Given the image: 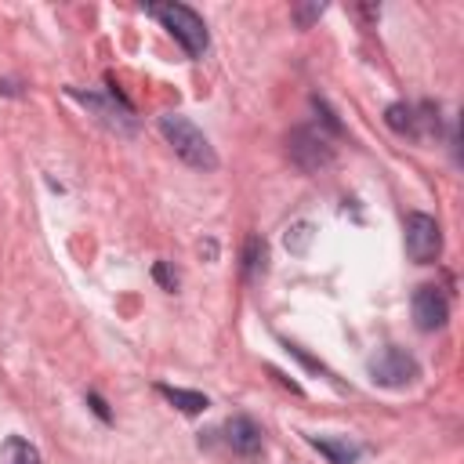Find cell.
<instances>
[{"label":"cell","instance_id":"cell-1","mask_svg":"<svg viewBox=\"0 0 464 464\" xmlns=\"http://www.w3.org/2000/svg\"><path fill=\"white\" fill-rule=\"evenodd\" d=\"M160 130H163L167 145H170L188 167H196V170H214V167H218V156H214L207 134H203L188 116H181V112H163V116H160Z\"/></svg>","mask_w":464,"mask_h":464},{"label":"cell","instance_id":"cell-2","mask_svg":"<svg viewBox=\"0 0 464 464\" xmlns=\"http://www.w3.org/2000/svg\"><path fill=\"white\" fill-rule=\"evenodd\" d=\"M145 14L160 18L163 29L185 47L188 58H199V54L207 51L210 33H207V22H203L192 7H185V4H145Z\"/></svg>","mask_w":464,"mask_h":464},{"label":"cell","instance_id":"cell-3","mask_svg":"<svg viewBox=\"0 0 464 464\" xmlns=\"http://www.w3.org/2000/svg\"><path fill=\"white\" fill-rule=\"evenodd\" d=\"M366 373H370V381L381 384V388H406V384H413V381L420 377V366H417V359H413L410 352L388 344V348H381V352L370 355Z\"/></svg>","mask_w":464,"mask_h":464},{"label":"cell","instance_id":"cell-4","mask_svg":"<svg viewBox=\"0 0 464 464\" xmlns=\"http://www.w3.org/2000/svg\"><path fill=\"white\" fill-rule=\"evenodd\" d=\"M286 152H290L294 167L304 170V174H315V170H323V167L334 163V145L315 127H294L290 138H286Z\"/></svg>","mask_w":464,"mask_h":464},{"label":"cell","instance_id":"cell-5","mask_svg":"<svg viewBox=\"0 0 464 464\" xmlns=\"http://www.w3.org/2000/svg\"><path fill=\"white\" fill-rule=\"evenodd\" d=\"M406 254L417 265H431L442 254V228L431 214L424 210L406 214Z\"/></svg>","mask_w":464,"mask_h":464},{"label":"cell","instance_id":"cell-6","mask_svg":"<svg viewBox=\"0 0 464 464\" xmlns=\"http://www.w3.org/2000/svg\"><path fill=\"white\" fill-rule=\"evenodd\" d=\"M410 308H413V323H417V330H424V334L442 330L446 319H450V301H446V294H442L439 286H431V283H424V286L413 290Z\"/></svg>","mask_w":464,"mask_h":464},{"label":"cell","instance_id":"cell-7","mask_svg":"<svg viewBox=\"0 0 464 464\" xmlns=\"http://www.w3.org/2000/svg\"><path fill=\"white\" fill-rule=\"evenodd\" d=\"M69 98L91 105V109L98 112V120H105V123L116 127V130H130V127H134V120H130V105L120 98V91H109V98H102V94H83V91L69 87Z\"/></svg>","mask_w":464,"mask_h":464},{"label":"cell","instance_id":"cell-8","mask_svg":"<svg viewBox=\"0 0 464 464\" xmlns=\"http://www.w3.org/2000/svg\"><path fill=\"white\" fill-rule=\"evenodd\" d=\"M225 442H228L239 457H257L261 446H265L257 420H254V417H243V413L228 417V424H225Z\"/></svg>","mask_w":464,"mask_h":464},{"label":"cell","instance_id":"cell-9","mask_svg":"<svg viewBox=\"0 0 464 464\" xmlns=\"http://www.w3.org/2000/svg\"><path fill=\"white\" fill-rule=\"evenodd\" d=\"M308 442L330 460V464H355L359 460V446L348 439H330V435H308Z\"/></svg>","mask_w":464,"mask_h":464},{"label":"cell","instance_id":"cell-10","mask_svg":"<svg viewBox=\"0 0 464 464\" xmlns=\"http://www.w3.org/2000/svg\"><path fill=\"white\" fill-rule=\"evenodd\" d=\"M156 392L170 402V406H178L181 413H203L207 406H210V399L203 395V392H192V388H174V384H156Z\"/></svg>","mask_w":464,"mask_h":464},{"label":"cell","instance_id":"cell-11","mask_svg":"<svg viewBox=\"0 0 464 464\" xmlns=\"http://www.w3.org/2000/svg\"><path fill=\"white\" fill-rule=\"evenodd\" d=\"M265 268H268V243L261 236H250L243 246V276L254 283L265 276Z\"/></svg>","mask_w":464,"mask_h":464},{"label":"cell","instance_id":"cell-12","mask_svg":"<svg viewBox=\"0 0 464 464\" xmlns=\"http://www.w3.org/2000/svg\"><path fill=\"white\" fill-rule=\"evenodd\" d=\"M413 138H420V141L439 138V105L420 102V105L413 109Z\"/></svg>","mask_w":464,"mask_h":464},{"label":"cell","instance_id":"cell-13","mask_svg":"<svg viewBox=\"0 0 464 464\" xmlns=\"http://www.w3.org/2000/svg\"><path fill=\"white\" fill-rule=\"evenodd\" d=\"M0 464H40V450L25 439H7L0 446Z\"/></svg>","mask_w":464,"mask_h":464},{"label":"cell","instance_id":"cell-14","mask_svg":"<svg viewBox=\"0 0 464 464\" xmlns=\"http://www.w3.org/2000/svg\"><path fill=\"white\" fill-rule=\"evenodd\" d=\"M384 123H388L395 134H413V105L392 102V105L384 109Z\"/></svg>","mask_w":464,"mask_h":464},{"label":"cell","instance_id":"cell-15","mask_svg":"<svg viewBox=\"0 0 464 464\" xmlns=\"http://www.w3.org/2000/svg\"><path fill=\"white\" fill-rule=\"evenodd\" d=\"M312 239H315L312 221H297V225H290V228H286V236H283V243H286V250H290V254H308Z\"/></svg>","mask_w":464,"mask_h":464},{"label":"cell","instance_id":"cell-16","mask_svg":"<svg viewBox=\"0 0 464 464\" xmlns=\"http://www.w3.org/2000/svg\"><path fill=\"white\" fill-rule=\"evenodd\" d=\"M323 11H326V4H319V0H312V4H297V7H294V22H297V29H308Z\"/></svg>","mask_w":464,"mask_h":464},{"label":"cell","instance_id":"cell-17","mask_svg":"<svg viewBox=\"0 0 464 464\" xmlns=\"http://www.w3.org/2000/svg\"><path fill=\"white\" fill-rule=\"evenodd\" d=\"M152 279H156L167 294H174V290H178V272H174L167 261H156V265H152Z\"/></svg>","mask_w":464,"mask_h":464},{"label":"cell","instance_id":"cell-18","mask_svg":"<svg viewBox=\"0 0 464 464\" xmlns=\"http://www.w3.org/2000/svg\"><path fill=\"white\" fill-rule=\"evenodd\" d=\"M312 105L319 109V116H323V123H326V130H330V134H341V130H344V127L337 123V116L326 109V102H323V98H312Z\"/></svg>","mask_w":464,"mask_h":464},{"label":"cell","instance_id":"cell-19","mask_svg":"<svg viewBox=\"0 0 464 464\" xmlns=\"http://www.w3.org/2000/svg\"><path fill=\"white\" fill-rule=\"evenodd\" d=\"M87 406H91V410H94V413H98V417H102L105 424L112 420V413H109V406H105V399H102L98 392H91V395H87Z\"/></svg>","mask_w":464,"mask_h":464},{"label":"cell","instance_id":"cell-20","mask_svg":"<svg viewBox=\"0 0 464 464\" xmlns=\"http://www.w3.org/2000/svg\"><path fill=\"white\" fill-rule=\"evenodd\" d=\"M352 14L362 18V22H377L381 18V7L377 4H359V7H352Z\"/></svg>","mask_w":464,"mask_h":464},{"label":"cell","instance_id":"cell-21","mask_svg":"<svg viewBox=\"0 0 464 464\" xmlns=\"http://www.w3.org/2000/svg\"><path fill=\"white\" fill-rule=\"evenodd\" d=\"M199 254H207V257H218V246H214V239H207V243H199Z\"/></svg>","mask_w":464,"mask_h":464}]
</instances>
